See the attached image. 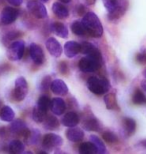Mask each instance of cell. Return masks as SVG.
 Wrapping results in <instances>:
<instances>
[{"instance_id": "cell-33", "label": "cell", "mask_w": 146, "mask_h": 154, "mask_svg": "<svg viewBox=\"0 0 146 154\" xmlns=\"http://www.w3.org/2000/svg\"><path fill=\"white\" fill-rule=\"evenodd\" d=\"M102 138L108 143H116L118 141V138L113 132L111 131H105L102 133Z\"/></svg>"}, {"instance_id": "cell-15", "label": "cell", "mask_w": 146, "mask_h": 154, "mask_svg": "<svg viewBox=\"0 0 146 154\" xmlns=\"http://www.w3.org/2000/svg\"><path fill=\"white\" fill-rule=\"evenodd\" d=\"M61 122L66 127H74V126H76L79 123V116L76 112L70 111L63 116Z\"/></svg>"}, {"instance_id": "cell-44", "label": "cell", "mask_w": 146, "mask_h": 154, "mask_svg": "<svg viewBox=\"0 0 146 154\" xmlns=\"http://www.w3.org/2000/svg\"><path fill=\"white\" fill-rule=\"evenodd\" d=\"M144 76H145V78H146V70L144 71Z\"/></svg>"}, {"instance_id": "cell-26", "label": "cell", "mask_w": 146, "mask_h": 154, "mask_svg": "<svg viewBox=\"0 0 146 154\" xmlns=\"http://www.w3.org/2000/svg\"><path fill=\"white\" fill-rule=\"evenodd\" d=\"M78 150H79V152L82 154H93V153L98 152L97 148H96L95 145L91 142V141H90V142L81 143L79 145Z\"/></svg>"}, {"instance_id": "cell-14", "label": "cell", "mask_w": 146, "mask_h": 154, "mask_svg": "<svg viewBox=\"0 0 146 154\" xmlns=\"http://www.w3.org/2000/svg\"><path fill=\"white\" fill-rule=\"evenodd\" d=\"M10 130L12 133L17 134V135H25L26 132L28 131L26 126V123L21 119H16L11 123L10 125Z\"/></svg>"}, {"instance_id": "cell-8", "label": "cell", "mask_w": 146, "mask_h": 154, "mask_svg": "<svg viewBox=\"0 0 146 154\" xmlns=\"http://www.w3.org/2000/svg\"><path fill=\"white\" fill-rule=\"evenodd\" d=\"M18 15H19L18 9H15L13 7H5L2 10L1 15H0V20H1L2 24L8 25V24L13 23L17 19Z\"/></svg>"}, {"instance_id": "cell-10", "label": "cell", "mask_w": 146, "mask_h": 154, "mask_svg": "<svg viewBox=\"0 0 146 154\" xmlns=\"http://www.w3.org/2000/svg\"><path fill=\"white\" fill-rule=\"evenodd\" d=\"M46 48H47L48 52L52 56L60 57V55L62 53V47H61L60 43L55 38L50 37L47 39V41H46Z\"/></svg>"}, {"instance_id": "cell-30", "label": "cell", "mask_w": 146, "mask_h": 154, "mask_svg": "<svg viewBox=\"0 0 146 154\" xmlns=\"http://www.w3.org/2000/svg\"><path fill=\"white\" fill-rule=\"evenodd\" d=\"M71 30L75 35L78 36H83L86 33V30L83 26L82 22H79V21H74V22L71 24Z\"/></svg>"}, {"instance_id": "cell-43", "label": "cell", "mask_w": 146, "mask_h": 154, "mask_svg": "<svg viewBox=\"0 0 146 154\" xmlns=\"http://www.w3.org/2000/svg\"><path fill=\"white\" fill-rule=\"evenodd\" d=\"M40 1H42V2H47L48 0H40Z\"/></svg>"}, {"instance_id": "cell-5", "label": "cell", "mask_w": 146, "mask_h": 154, "mask_svg": "<svg viewBox=\"0 0 146 154\" xmlns=\"http://www.w3.org/2000/svg\"><path fill=\"white\" fill-rule=\"evenodd\" d=\"M27 9L33 16L38 19H43L47 17V10L43 3L37 1V0H29L27 2Z\"/></svg>"}, {"instance_id": "cell-40", "label": "cell", "mask_w": 146, "mask_h": 154, "mask_svg": "<svg viewBox=\"0 0 146 154\" xmlns=\"http://www.w3.org/2000/svg\"><path fill=\"white\" fill-rule=\"evenodd\" d=\"M141 86H142V88H143L144 90H146V81H143V82H142Z\"/></svg>"}, {"instance_id": "cell-37", "label": "cell", "mask_w": 146, "mask_h": 154, "mask_svg": "<svg viewBox=\"0 0 146 154\" xmlns=\"http://www.w3.org/2000/svg\"><path fill=\"white\" fill-rule=\"evenodd\" d=\"M136 60L138 61L139 63H145L146 62V53H139L136 56Z\"/></svg>"}, {"instance_id": "cell-39", "label": "cell", "mask_w": 146, "mask_h": 154, "mask_svg": "<svg viewBox=\"0 0 146 154\" xmlns=\"http://www.w3.org/2000/svg\"><path fill=\"white\" fill-rule=\"evenodd\" d=\"M84 1H85V3L87 5H93L95 3L96 0H84Z\"/></svg>"}, {"instance_id": "cell-1", "label": "cell", "mask_w": 146, "mask_h": 154, "mask_svg": "<svg viewBox=\"0 0 146 154\" xmlns=\"http://www.w3.org/2000/svg\"><path fill=\"white\" fill-rule=\"evenodd\" d=\"M82 24L86 32L93 37H101L103 34V27L98 16L93 12H87L83 15Z\"/></svg>"}, {"instance_id": "cell-42", "label": "cell", "mask_w": 146, "mask_h": 154, "mask_svg": "<svg viewBox=\"0 0 146 154\" xmlns=\"http://www.w3.org/2000/svg\"><path fill=\"white\" fill-rule=\"evenodd\" d=\"M140 144H142V145H143L145 148H146V141H142V142L140 143Z\"/></svg>"}, {"instance_id": "cell-32", "label": "cell", "mask_w": 146, "mask_h": 154, "mask_svg": "<svg viewBox=\"0 0 146 154\" xmlns=\"http://www.w3.org/2000/svg\"><path fill=\"white\" fill-rule=\"evenodd\" d=\"M32 119L36 123H42L45 119V112L41 111L38 107H35L32 112Z\"/></svg>"}, {"instance_id": "cell-20", "label": "cell", "mask_w": 146, "mask_h": 154, "mask_svg": "<svg viewBox=\"0 0 146 154\" xmlns=\"http://www.w3.org/2000/svg\"><path fill=\"white\" fill-rule=\"evenodd\" d=\"M122 122H123L124 131H125L127 136H130V135L134 133L136 129V122L134 119L129 118V117H125V118H123Z\"/></svg>"}, {"instance_id": "cell-16", "label": "cell", "mask_w": 146, "mask_h": 154, "mask_svg": "<svg viewBox=\"0 0 146 154\" xmlns=\"http://www.w3.org/2000/svg\"><path fill=\"white\" fill-rule=\"evenodd\" d=\"M66 137L68 138V140L72 141V142H79L84 137V132L80 128L69 127L66 132Z\"/></svg>"}, {"instance_id": "cell-13", "label": "cell", "mask_w": 146, "mask_h": 154, "mask_svg": "<svg viewBox=\"0 0 146 154\" xmlns=\"http://www.w3.org/2000/svg\"><path fill=\"white\" fill-rule=\"evenodd\" d=\"M81 50V45L76 41H68L64 45V53L67 57H74Z\"/></svg>"}, {"instance_id": "cell-28", "label": "cell", "mask_w": 146, "mask_h": 154, "mask_svg": "<svg viewBox=\"0 0 146 154\" xmlns=\"http://www.w3.org/2000/svg\"><path fill=\"white\" fill-rule=\"evenodd\" d=\"M132 102L136 105H143L146 104V96L139 89H136L132 95Z\"/></svg>"}, {"instance_id": "cell-21", "label": "cell", "mask_w": 146, "mask_h": 154, "mask_svg": "<svg viewBox=\"0 0 146 154\" xmlns=\"http://www.w3.org/2000/svg\"><path fill=\"white\" fill-rule=\"evenodd\" d=\"M83 128L87 131H98L100 128L98 120L94 118V117H89V118L85 119L83 122Z\"/></svg>"}, {"instance_id": "cell-2", "label": "cell", "mask_w": 146, "mask_h": 154, "mask_svg": "<svg viewBox=\"0 0 146 154\" xmlns=\"http://www.w3.org/2000/svg\"><path fill=\"white\" fill-rule=\"evenodd\" d=\"M87 86L92 93L102 95L109 90L110 83L106 78H98V77L91 76L87 80Z\"/></svg>"}, {"instance_id": "cell-23", "label": "cell", "mask_w": 146, "mask_h": 154, "mask_svg": "<svg viewBox=\"0 0 146 154\" xmlns=\"http://www.w3.org/2000/svg\"><path fill=\"white\" fill-rule=\"evenodd\" d=\"M42 123H43V127L45 129H47V130H54V129L58 128V126H59L58 119L55 116H52V115L45 117L44 121Z\"/></svg>"}, {"instance_id": "cell-12", "label": "cell", "mask_w": 146, "mask_h": 154, "mask_svg": "<svg viewBox=\"0 0 146 154\" xmlns=\"http://www.w3.org/2000/svg\"><path fill=\"white\" fill-rule=\"evenodd\" d=\"M50 109L53 114L55 115H62L66 109V103L62 98H53L51 100L50 104Z\"/></svg>"}, {"instance_id": "cell-22", "label": "cell", "mask_w": 146, "mask_h": 154, "mask_svg": "<svg viewBox=\"0 0 146 154\" xmlns=\"http://www.w3.org/2000/svg\"><path fill=\"white\" fill-rule=\"evenodd\" d=\"M0 119L3 121L11 122L14 119V111L11 107L9 106H3L0 110Z\"/></svg>"}, {"instance_id": "cell-31", "label": "cell", "mask_w": 146, "mask_h": 154, "mask_svg": "<svg viewBox=\"0 0 146 154\" xmlns=\"http://www.w3.org/2000/svg\"><path fill=\"white\" fill-rule=\"evenodd\" d=\"M90 141H91V142L95 145L96 148H97L98 153H105L106 152L105 145H104L103 141H102L100 138H98L97 136H95V135H91V136H90Z\"/></svg>"}, {"instance_id": "cell-29", "label": "cell", "mask_w": 146, "mask_h": 154, "mask_svg": "<svg viewBox=\"0 0 146 154\" xmlns=\"http://www.w3.org/2000/svg\"><path fill=\"white\" fill-rule=\"evenodd\" d=\"M9 151L17 154L24 151V144L20 140H12L9 144Z\"/></svg>"}, {"instance_id": "cell-41", "label": "cell", "mask_w": 146, "mask_h": 154, "mask_svg": "<svg viewBox=\"0 0 146 154\" xmlns=\"http://www.w3.org/2000/svg\"><path fill=\"white\" fill-rule=\"evenodd\" d=\"M59 1H61V2H63V3H69L71 0H59Z\"/></svg>"}, {"instance_id": "cell-25", "label": "cell", "mask_w": 146, "mask_h": 154, "mask_svg": "<svg viewBox=\"0 0 146 154\" xmlns=\"http://www.w3.org/2000/svg\"><path fill=\"white\" fill-rule=\"evenodd\" d=\"M24 137H25V141L28 144H36L40 138V132L37 129H33L31 131L28 130L24 135Z\"/></svg>"}, {"instance_id": "cell-6", "label": "cell", "mask_w": 146, "mask_h": 154, "mask_svg": "<svg viewBox=\"0 0 146 154\" xmlns=\"http://www.w3.org/2000/svg\"><path fill=\"white\" fill-rule=\"evenodd\" d=\"M24 48H25V45L23 41H13L8 47V58L13 61L20 60L24 54Z\"/></svg>"}, {"instance_id": "cell-34", "label": "cell", "mask_w": 146, "mask_h": 154, "mask_svg": "<svg viewBox=\"0 0 146 154\" xmlns=\"http://www.w3.org/2000/svg\"><path fill=\"white\" fill-rule=\"evenodd\" d=\"M21 35L20 32H15V31H12V32H8L7 34L5 35V37L3 38V41L4 42H13L15 41V39L17 37H19Z\"/></svg>"}, {"instance_id": "cell-17", "label": "cell", "mask_w": 146, "mask_h": 154, "mask_svg": "<svg viewBox=\"0 0 146 154\" xmlns=\"http://www.w3.org/2000/svg\"><path fill=\"white\" fill-rule=\"evenodd\" d=\"M80 45H81V50H80V52H82L83 54L90 55V56H101V53L98 50V48L95 47L91 43L82 42Z\"/></svg>"}, {"instance_id": "cell-35", "label": "cell", "mask_w": 146, "mask_h": 154, "mask_svg": "<svg viewBox=\"0 0 146 154\" xmlns=\"http://www.w3.org/2000/svg\"><path fill=\"white\" fill-rule=\"evenodd\" d=\"M51 77L50 76H45L42 79L41 83H40V88L41 90H47V89L51 86Z\"/></svg>"}, {"instance_id": "cell-11", "label": "cell", "mask_w": 146, "mask_h": 154, "mask_svg": "<svg viewBox=\"0 0 146 154\" xmlns=\"http://www.w3.org/2000/svg\"><path fill=\"white\" fill-rule=\"evenodd\" d=\"M52 92L56 95H60V96H64L68 93V87L65 84V82L61 79H55L51 82L50 86Z\"/></svg>"}, {"instance_id": "cell-27", "label": "cell", "mask_w": 146, "mask_h": 154, "mask_svg": "<svg viewBox=\"0 0 146 154\" xmlns=\"http://www.w3.org/2000/svg\"><path fill=\"white\" fill-rule=\"evenodd\" d=\"M104 102L105 105L108 109H117L118 104L116 100V96L114 93H108L104 96Z\"/></svg>"}, {"instance_id": "cell-19", "label": "cell", "mask_w": 146, "mask_h": 154, "mask_svg": "<svg viewBox=\"0 0 146 154\" xmlns=\"http://www.w3.org/2000/svg\"><path fill=\"white\" fill-rule=\"evenodd\" d=\"M52 10H53V13L56 15L58 18H67L68 15H69V12H68V9L65 7L63 4L59 2H55L53 5H52Z\"/></svg>"}, {"instance_id": "cell-18", "label": "cell", "mask_w": 146, "mask_h": 154, "mask_svg": "<svg viewBox=\"0 0 146 154\" xmlns=\"http://www.w3.org/2000/svg\"><path fill=\"white\" fill-rule=\"evenodd\" d=\"M51 29L53 33H55L57 36L61 38H67L68 37V29L66 28V26L64 24H62L60 22H55L52 24Z\"/></svg>"}, {"instance_id": "cell-3", "label": "cell", "mask_w": 146, "mask_h": 154, "mask_svg": "<svg viewBox=\"0 0 146 154\" xmlns=\"http://www.w3.org/2000/svg\"><path fill=\"white\" fill-rule=\"evenodd\" d=\"M102 65V56H90L82 58L79 61V69L83 72H94Z\"/></svg>"}, {"instance_id": "cell-4", "label": "cell", "mask_w": 146, "mask_h": 154, "mask_svg": "<svg viewBox=\"0 0 146 154\" xmlns=\"http://www.w3.org/2000/svg\"><path fill=\"white\" fill-rule=\"evenodd\" d=\"M28 93V84L24 77H18L15 80V87L12 93L15 101H22L25 99L26 95Z\"/></svg>"}, {"instance_id": "cell-24", "label": "cell", "mask_w": 146, "mask_h": 154, "mask_svg": "<svg viewBox=\"0 0 146 154\" xmlns=\"http://www.w3.org/2000/svg\"><path fill=\"white\" fill-rule=\"evenodd\" d=\"M50 104H51L50 98H49L47 95H41V96L39 97L38 101H37V107H38L41 111L45 113L50 108Z\"/></svg>"}, {"instance_id": "cell-36", "label": "cell", "mask_w": 146, "mask_h": 154, "mask_svg": "<svg viewBox=\"0 0 146 154\" xmlns=\"http://www.w3.org/2000/svg\"><path fill=\"white\" fill-rule=\"evenodd\" d=\"M59 69H60V72L62 74H66L68 72V66H67V63L66 62H60L59 64Z\"/></svg>"}, {"instance_id": "cell-9", "label": "cell", "mask_w": 146, "mask_h": 154, "mask_svg": "<svg viewBox=\"0 0 146 154\" xmlns=\"http://www.w3.org/2000/svg\"><path fill=\"white\" fill-rule=\"evenodd\" d=\"M29 54L31 59L36 65H41L44 62V52L39 45L32 43L29 47Z\"/></svg>"}, {"instance_id": "cell-7", "label": "cell", "mask_w": 146, "mask_h": 154, "mask_svg": "<svg viewBox=\"0 0 146 154\" xmlns=\"http://www.w3.org/2000/svg\"><path fill=\"white\" fill-rule=\"evenodd\" d=\"M62 138L57 134L54 133H48L44 135L42 140L43 147L47 150H53L55 148H58L62 145Z\"/></svg>"}, {"instance_id": "cell-38", "label": "cell", "mask_w": 146, "mask_h": 154, "mask_svg": "<svg viewBox=\"0 0 146 154\" xmlns=\"http://www.w3.org/2000/svg\"><path fill=\"white\" fill-rule=\"evenodd\" d=\"M7 1L14 6H19V5H21V3H22L23 0H7Z\"/></svg>"}]
</instances>
